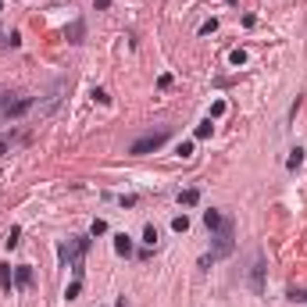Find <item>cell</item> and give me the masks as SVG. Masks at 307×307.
Returning <instances> with one entry per match:
<instances>
[{
    "mask_svg": "<svg viewBox=\"0 0 307 307\" xmlns=\"http://www.w3.org/2000/svg\"><path fill=\"white\" fill-rule=\"evenodd\" d=\"M168 136H172V132H168V129L161 125V129H154V132L140 136V140H136V143L129 147V154H136V157H143V154H154V150H157V147L168 140Z\"/></svg>",
    "mask_w": 307,
    "mask_h": 307,
    "instance_id": "6da1fadb",
    "label": "cell"
},
{
    "mask_svg": "<svg viewBox=\"0 0 307 307\" xmlns=\"http://www.w3.org/2000/svg\"><path fill=\"white\" fill-rule=\"evenodd\" d=\"M232 232H236V225H232V218H222V225L214 229V239H218V247H214L211 261H214V257H225L229 250H232Z\"/></svg>",
    "mask_w": 307,
    "mask_h": 307,
    "instance_id": "7a4b0ae2",
    "label": "cell"
},
{
    "mask_svg": "<svg viewBox=\"0 0 307 307\" xmlns=\"http://www.w3.org/2000/svg\"><path fill=\"white\" fill-rule=\"evenodd\" d=\"M250 286H254V293H265V254H254V268H250Z\"/></svg>",
    "mask_w": 307,
    "mask_h": 307,
    "instance_id": "3957f363",
    "label": "cell"
},
{
    "mask_svg": "<svg viewBox=\"0 0 307 307\" xmlns=\"http://www.w3.org/2000/svg\"><path fill=\"white\" fill-rule=\"evenodd\" d=\"M65 39H68V43H75V47H79V43L86 39V22H82V18H75V22H72V25L65 29Z\"/></svg>",
    "mask_w": 307,
    "mask_h": 307,
    "instance_id": "277c9868",
    "label": "cell"
},
{
    "mask_svg": "<svg viewBox=\"0 0 307 307\" xmlns=\"http://www.w3.org/2000/svg\"><path fill=\"white\" fill-rule=\"evenodd\" d=\"M33 104H36L33 97H22V100L7 104V107H4V115H7V118H22V115H25V111H29V107H33Z\"/></svg>",
    "mask_w": 307,
    "mask_h": 307,
    "instance_id": "5b68a950",
    "label": "cell"
},
{
    "mask_svg": "<svg viewBox=\"0 0 307 307\" xmlns=\"http://www.w3.org/2000/svg\"><path fill=\"white\" fill-rule=\"evenodd\" d=\"M29 286H33V268L18 265V268H14V289H29Z\"/></svg>",
    "mask_w": 307,
    "mask_h": 307,
    "instance_id": "8992f818",
    "label": "cell"
},
{
    "mask_svg": "<svg viewBox=\"0 0 307 307\" xmlns=\"http://www.w3.org/2000/svg\"><path fill=\"white\" fill-rule=\"evenodd\" d=\"M196 200H200V193H196V190H182V193H179V204H182V207H193Z\"/></svg>",
    "mask_w": 307,
    "mask_h": 307,
    "instance_id": "52a82bcc",
    "label": "cell"
},
{
    "mask_svg": "<svg viewBox=\"0 0 307 307\" xmlns=\"http://www.w3.org/2000/svg\"><path fill=\"white\" fill-rule=\"evenodd\" d=\"M115 250H118L121 257H129V254H132V239H129V236H118V239H115Z\"/></svg>",
    "mask_w": 307,
    "mask_h": 307,
    "instance_id": "ba28073f",
    "label": "cell"
},
{
    "mask_svg": "<svg viewBox=\"0 0 307 307\" xmlns=\"http://www.w3.org/2000/svg\"><path fill=\"white\" fill-rule=\"evenodd\" d=\"M300 164H304V150L297 147L293 154H289V161H286V168H289V172H297V168H300Z\"/></svg>",
    "mask_w": 307,
    "mask_h": 307,
    "instance_id": "9c48e42d",
    "label": "cell"
},
{
    "mask_svg": "<svg viewBox=\"0 0 307 307\" xmlns=\"http://www.w3.org/2000/svg\"><path fill=\"white\" fill-rule=\"evenodd\" d=\"M18 239H22V229H18V225H11V232H7V239H4V243H7V250L18 247Z\"/></svg>",
    "mask_w": 307,
    "mask_h": 307,
    "instance_id": "30bf717a",
    "label": "cell"
},
{
    "mask_svg": "<svg viewBox=\"0 0 307 307\" xmlns=\"http://www.w3.org/2000/svg\"><path fill=\"white\" fill-rule=\"evenodd\" d=\"M204 225H207V229H218V225H222V214H218V211H204Z\"/></svg>",
    "mask_w": 307,
    "mask_h": 307,
    "instance_id": "8fae6325",
    "label": "cell"
},
{
    "mask_svg": "<svg viewBox=\"0 0 307 307\" xmlns=\"http://www.w3.org/2000/svg\"><path fill=\"white\" fill-rule=\"evenodd\" d=\"M172 229H175V232H186V229H190V218H186V214H175V218H172Z\"/></svg>",
    "mask_w": 307,
    "mask_h": 307,
    "instance_id": "7c38bea8",
    "label": "cell"
},
{
    "mask_svg": "<svg viewBox=\"0 0 307 307\" xmlns=\"http://www.w3.org/2000/svg\"><path fill=\"white\" fill-rule=\"evenodd\" d=\"M211 132H214V125H211V118H207V121H200V125H196V140H207Z\"/></svg>",
    "mask_w": 307,
    "mask_h": 307,
    "instance_id": "4fadbf2b",
    "label": "cell"
},
{
    "mask_svg": "<svg viewBox=\"0 0 307 307\" xmlns=\"http://www.w3.org/2000/svg\"><path fill=\"white\" fill-rule=\"evenodd\" d=\"M143 243H147V247H154V243H157V229H154V225L143 229Z\"/></svg>",
    "mask_w": 307,
    "mask_h": 307,
    "instance_id": "5bb4252c",
    "label": "cell"
},
{
    "mask_svg": "<svg viewBox=\"0 0 307 307\" xmlns=\"http://www.w3.org/2000/svg\"><path fill=\"white\" fill-rule=\"evenodd\" d=\"M79 289H82V279H75V282L65 289V297H68V300H75V297H79Z\"/></svg>",
    "mask_w": 307,
    "mask_h": 307,
    "instance_id": "9a60e30c",
    "label": "cell"
},
{
    "mask_svg": "<svg viewBox=\"0 0 307 307\" xmlns=\"http://www.w3.org/2000/svg\"><path fill=\"white\" fill-rule=\"evenodd\" d=\"M289 300L293 304H307V289H289Z\"/></svg>",
    "mask_w": 307,
    "mask_h": 307,
    "instance_id": "2e32d148",
    "label": "cell"
},
{
    "mask_svg": "<svg viewBox=\"0 0 307 307\" xmlns=\"http://www.w3.org/2000/svg\"><path fill=\"white\" fill-rule=\"evenodd\" d=\"M175 154H179V157H193V143H179Z\"/></svg>",
    "mask_w": 307,
    "mask_h": 307,
    "instance_id": "e0dca14e",
    "label": "cell"
},
{
    "mask_svg": "<svg viewBox=\"0 0 307 307\" xmlns=\"http://www.w3.org/2000/svg\"><path fill=\"white\" fill-rule=\"evenodd\" d=\"M0 282L11 286V265H0Z\"/></svg>",
    "mask_w": 307,
    "mask_h": 307,
    "instance_id": "ac0fdd59",
    "label": "cell"
},
{
    "mask_svg": "<svg viewBox=\"0 0 307 307\" xmlns=\"http://www.w3.org/2000/svg\"><path fill=\"white\" fill-rule=\"evenodd\" d=\"M89 232H93V236H104V232H107V222H100V218H97V222H93V229H89Z\"/></svg>",
    "mask_w": 307,
    "mask_h": 307,
    "instance_id": "d6986e66",
    "label": "cell"
},
{
    "mask_svg": "<svg viewBox=\"0 0 307 307\" xmlns=\"http://www.w3.org/2000/svg\"><path fill=\"white\" fill-rule=\"evenodd\" d=\"M214 29H218V22H214V18H211V22H204V25H200V36H211Z\"/></svg>",
    "mask_w": 307,
    "mask_h": 307,
    "instance_id": "ffe728a7",
    "label": "cell"
},
{
    "mask_svg": "<svg viewBox=\"0 0 307 307\" xmlns=\"http://www.w3.org/2000/svg\"><path fill=\"white\" fill-rule=\"evenodd\" d=\"M93 100H97V104H111V97H107L104 89H93Z\"/></svg>",
    "mask_w": 307,
    "mask_h": 307,
    "instance_id": "44dd1931",
    "label": "cell"
},
{
    "mask_svg": "<svg viewBox=\"0 0 307 307\" xmlns=\"http://www.w3.org/2000/svg\"><path fill=\"white\" fill-rule=\"evenodd\" d=\"M247 61V50H232V65H243Z\"/></svg>",
    "mask_w": 307,
    "mask_h": 307,
    "instance_id": "7402d4cb",
    "label": "cell"
},
{
    "mask_svg": "<svg viewBox=\"0 0 307 307\" xmlns=\"http://www.w3.org/2000/svg\"><path fill=\"white\" fill-rule=\"evenodd\" d=\"M93 4H97V11H107V7H111V0H93Z\"/></svg>",
    "mask_w": 307,
    "mask_h": 307,
    "instance_id": "603a6c76",
    "label": "cell"
},
{
    "mask_svg": "<svg viewBox=\"0 0 307 307\" xmlns=\"http://www.w3.org/2000/svg\"><path fill=\"white\" fill-rule=\"evenodd\" d=\"M7 147H11V140H0V157L7 154Z\"/></svg>",
    "mask_w": 307,
    "mask_h": 307,
    "instance_id": "cb8c5ba5",
    "label": "cell"
},
{
    "mask_svg": "<svg viewBox=\"0 0 307 307\" xmlns=\"http://www.w3.org/2000/svg\"><path fill=\"white\" fill-rule=\"evenodd\" d=\"M115 307H129V300H125V297H118V304H115Z\"/></svg>",
    "mask_w": 307,
    "mask_h": 307,
    "instance_id": "d4e9b609",
    "label": "cell"
},
{
    "mask_svg": "<svg viewBox=\"0 0 307 307\" xmlns=\"http://www.w3.org/2000/svg\"><path fill=\"white\" fill-rule=\"evenodd\" d=\"M225 4H236V0H225Z\"/></svg>",
    "mask_w": 307,
    "mask_h": 307,
    "instance_id": "484cf974",
    "label": "cell"
},
{
    "mask_svg": "<svg viewBox=\"0 0 307 307\" xmlns=\"http://www.w3.org/2000/svg\"><path fill=\"white\" fill-rule=\"evenodd\" d=\"M0 11H4V4H0Z\"/></svg>",
    "mask_w": 307,
    "mask_h": 307,
    "instance_id": "4316f807",
    "label": "cell"
}]
</instances>
